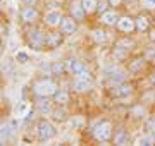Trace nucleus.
Instances as JSON below:
<instances>
[{"label":"nucleus","mask_w":155,"mask_h":146,"mask_svg":"<svg viewBox=\"0 0 155 146\" xmlns=\"http://www.w3.org/2000/svg\"><path fill=\"white\" fill-rule=\"evenodd\" d=\"M61 41H62V36H61V34H57V33L48 34V46H57V45H61Z\"/></svg>","instance_id":"obj_18"},{"label":"nucleus","mask_w":155,"mask_h":146,"mask_svg":"<svg viewBox=\"0 0 155 146\" xmlns=\"http://www.w3.org/2000/svg\"><path fill=\"white\" fill-rule=\"evenodd\" d=\"M67 101H69V95H67L66 91H57L55 93V103L64 105V103H67Z\"/></svg>","instance_id":"obj_16"},{"label":"nucleus","mask_w":155,"mask_h":146,"mask_svg":"<svg viewBox=\"0 0 155 146\" xmlns=\"http://www.w3.org/2000/svg\"><path fill=\"white\" fill-rule=\"evenodd\" d=\"M117 28L121 29L122 33H131V31L136 28V19H131L129 16L121 17L119 23H117Z\"/></svg>","instance_id":"obj_5"},{"label":"nucleus","mask_w":155,"mask_h":146,"mask_svg":"<svg viewBox=\"0 0 155 146\" xmlns=\"http://www.w3.org/2000/svg\"><path fill=\"white\" fill-rule=\"evenodd\" d=\"M9 71H11V60H5L4 62V72L9 74Z\"/></svg>","instance_id":"obj_29"},{"label":"nucleus","mask_w":155,"mask_h":146,"mask_svg":"<svg viewBox=\"0 0 155 146\" xmlns=\"http://www.w3.org/2000/svg\"><path fill=\"white\" fill-rule=\"evenodd\" d=\"M61 28H62V33H66V34H72V33H76L78 24H76V21H74V17L69 16V17H62Z\"/></svg>","instance_id":"obj_7"},{"label":"nucleus","mask_w":155,"mask_h":146,"mask_svg":"<svg viewBox=\"0 0 155 146\" xmlns=\"http://www.w3.org/2000/svg\"><path fill=\"white\" fill-rule=\"evenodd\" d=\"M102 21L105 24H109V26H112V24L119 23V17H117V14L114 11H109V12H104L102 14Z\"/></svg>","instance_id":"obj_11"},{"label":"nucleus","mask_w":155,"mask_h":146,"mask_svg":"<svg viewBox=\"0 0 155 146\" xmlns=\"http://www.w3.org/2000/svg\"><path fill=\"white\" fill-rule=\"evenodd\" d=\"M35 93L38 96H52L57 93V84L50 79H43V81H38L35 84Z\"/></svg>","instance_id":"obj_1"},{"label":"nucleus","mask_w":155,"mask_h":146,"mask_svg":"<svg viewBox=\"0 0 155 146\" xmlns=\"http://www.w3.org/2000/svg\"><path fill=\"white\" fill-rule=\"evenodd\" d=\"M143 67V62L141 60H134V64H131V71H138Z\"/></svg>","instance_id":"obj_25"},{"label":"nucleus","mask_w":155,"mask_h":146,"mask_svg":"<svg viewBox=\"0 0 155 146\" xmlns=\"http://www.w3.org/2000/svg\"><path fill=\"white\" fill-rule=\"evenodd\" d=\"M152 79H153V81H155V74H153V76H152Z\"/></svg>","instance_id":"obj_35"},{"label":"nucleus","mask_w":155,"mask_h":146,"mask_svg":"<svg viewBox=\"0 0 155 146\" xmlns=\"http://www.w3.org/2000/svg\"><path fill=\"white\" fill-rule=\"evenodd\" d=\"M136 28H138V31H145V29L148 28V21H147L143 16H140L138 19H136Z\"/></svg>","instance_id":"obj_20"},{"label":"nucleus","mask_w":155,"mask_h":146,"mask_svg":"<svg viewBox=\"0 0 155 146\" xmlns=\"http://www.w3.org/2000/svg\"><path fill=\"white\" fill-rule=\"evenodd\" d=\"M45 21H47V24H48V26H52V28L59 26V24L62 23L61 12H59V11H50V12H47V16H45Z\"/></svg>","instance_id":"obj_9"},{"label":"nucleus","mask_w":155,"mask_h":146,"mask_svg":"<svg viewBox=\"0 0 155 146\" xmlns=\"http://www.w3.org/2000/svg\"><path fill=\"white\" fill-rule=\"evenodd\" d=\"M28 113H29V103L21 101V103H19V107L16 108V115H17V117H26Z\"/></svg>","instance_id":"obj_13"},{"label":"nucleus","mask_w":155,"mask_h":146,"mask_svg":"<svg viewBox=\"0 0 155 146\" xmlns=\"http://www.w3.org/2000/svg\"><path fill=\"white\" fill-rule=\"evenodd\" d=\"M143 2V7L147 9H155V0H141Z\"/></svg>","instance_id":"obj_24"},{"label":"nucleus","mask_w":155,"mask_h":146,"mask_svg":"<svg viewBox=\"0 0 155 146\" xmlns=\"http://www.w3.org/2000/svg\"><path fill=\"white\" fill-rule=\"evenodd\" d=\"M91 36H93V40L97 43H105L107 41V36L102 29H93V31H91Z\"/></svg>","instance_id":"obj_14"},{"label":"nucleus","mask_w":155,"mask_h":146,"mask_svg":"<svg viewBox=\"0 0 155 146\" xmlns=\"http://www.w3.org/2000/svg\"><path fill=\"white\" fill-rule=\"evenodd\" d=\"M150 38H152V40H153V41H155V29H153V31H152V34H150Z\"/></svg>","instance_id":"obj_34"},{"label":"nucleus","mask_w":155,"mask_h":146,"mask_svg":"<svg viewBox=\"0 0 155 146\" xmlns=\"http://www.w3.org/2000/svg\"><path fill=\"white\" fill-rule=\"evenodd\" d=\"M129 93H131V86L129 84H121L119 86V91H117L116 95L117 96H127Z\"/></svg>","instance_id":"obj_22"},{"label":"nucleus","mask_w":155,"mask_h":146,"mask_svg":"<svg viewBox=\"0 0 155 146\" xmlns=\"http://www.w3.org/2000/svg\"><path fill=\"white\" fill-rule=\"evenodd\" d=\"M81 124H83V119H81V117L74 119V125H81Z\"/></svg>","instance_id":"obj_31"},{"label":"nucleus","mask_w":155,"mask_h":146,"mask_svg":"<svg viewBox=\"0 0 155 146\" xmlns=\"http://www.w3.org/2000/svg\"><path fill=\"white\" fill-rule=\"evenodd\" d=\"M66 67H67V71H69V72L76 74V76H79L81 72H84L83 62L76 60V59H71V60H67V62H66Z\"/></svg>","instance_id":"obj_8"},{"label":"nucleus","mask_w":155,"mask_h":146,"mask_svg":"<svg viewBox=\"0 0 155 146\" xmlns=\"http://www.w3.org/2000/svg\"><path fill=\"white\" fill-rule=\"evenodd\" d=\"M83 2V7L86 12H93L97 11V7H98V4H97V0H81Z\"/></svg>","instance_id":"obj_17"},{"label":"nucleus","mask_w":155,"mask_h":146,"mask_svg":"<svg viewBox=\"0 0 155 146\" xmlns=\"http://www.w3.org/2000/svg\"><path fill=\"white\" fill-rule=\"evenodd\" d=\"M78 78H81V79H88V81H91V76H90V72L88 71H84V72H81Z\"/></svg>","instance_id":"obj_27"},{"label":"nucleus","mask_w":155,"mask_h":146,"mask_svg":"<svg viewBox=\"0 0 155 146\" xmlns=\"http://www.w3.org/2000/svg\"><path fill=\"white\" fill-rule=\"evenodd\" d=\"M109 2H110V5H114V7H116V5H119V4H121L122 0H109Z\"/></svg>","instance_id":"obj_32"},{"label":"nucleus","mask_w":155,"mask_h":146,"mask_svg":"<svg viewBox=\"0 0 155 146\" xmlns=\"http://www.w3.org/2000/svg\"><path fill=\"white\" fill-rule=\"evenodd\" d=\"M52 71L57 72V74H61L62 71H64V65H62V64H54V65H52Z\"/></svg>","instance_id":"obj_26"},{"label":"nucleus","mask_w":155,"mask_h":146,"mask_svg":"<svg viewBox=\"0 0 155 146\" xmlns=\"http://www.w3.org/2000/svg\"><path fill=\"white\" fill-rule=\"evenodd\" d=\"M74 88H76V91H79V93H84V91L91 90V81L78 78V79H76V83H74Z\"/></svg>","instance_id":"obj_10"},{"label":"nucleus","mask_w":155,"mask_h":146,"mask_svg":"<svg viewBox=\"0 0 155 146\" xmlns=\"http://www.w3.org/2000/svg\"><path fill=\"white\" fill-rule=\"evenodd\" d=\"M36 134L41 141H48L55 136V127L48 120H40L38 125H36Z\"/></svg>","instance_id":"obj_3"},{"label":"nucleus","mask_w":155,"mask_h":146,"mask_svg":"<svg viewBox=\"0 0 155 146\" xmlns=\"http://www.w3.org/2000/svg\"><path fill=\"white\" fill-rule=\"evenodd\" d=\"M28 43L35 50H41L45 45H48V34H45L43 31H31L28 34Z\"/></svg>","instance_id":"obj_2"},{"label":"nucleus","mask_w":155,"mask_h":146,"mask_svg":"<svg viewBox=\"0 0 155 146\" xmlns=\"http://www.w3.org/2000/svg\"><path fill=\"white\" fill-rule=\"evenodd\" d=\"M40 112H43V113H50L52 112V103L50 101H47V100H43V101H40Z\"/></svg>","instance_id":"obj_21"},{"label":"nucleus","mask_w":155,"mask_h":146,"mask_svg":"<svg viewBox=\"0 0 155 146\" xmlns=\"http://www.w3.org/2000/svg\"><path fill=\"white\" fill-rule=\"evenodd\" d=\"M131 45H133L131 40H122V41H119V46H131Z\"/></svg>","instance_id":"obj_28"},{"label":"nucleus","mask_w":155,"mask_h":146,"mask_svg":"<svg viewBox=\"0 0 155 146\" xmlns=\"http://www.w3.org/2000/svg\"><path fill=\"white\" fill-rule=\"evenodd\" d=\"M150 131H152V134L155 136V120H150Z\"/></svg>","instance_id":"obj_30"},{"label":"nucleus","mask_w":155,"mask_h":146,"mask_svg":"<svg viewBox=\"0 0 155 146\" xmlns=\"http://www.w3.org/2000/svg\"><path fill=\"white\" fill-rule=\"evenodd\" d=\"M155 141V136H141V138H138L136 139V144H152Z\"/></svg>","instance_id":"obj_19"},{"label":"nucleus","mask_w":155,"mask_h":146,"mask_svg":"<svg viewBox=\"0 0 155 146\" xmlns=\"http://www.w3.org/2000/svg\"><path fill=\"white\" fill-rule=\"evenodd\" d=\"M95 138L98 141H109L112 138V124L104 120V122H100L97 127H95Z\"/></svg>","instance_id":"obj_4"},{"label":"nucleus","mask_w":155,"mask_h":146,"mask_svg":"<svg viewBox=\"0 0 155 146\" xmlns=\"http://www.w3.org/2000/svg\"><path fill=\"white\" fill-rule=\"evenodd\" d=\"M152 62H153V64H155V57H153V60H152Z\"/></svg>","instance_id":"obj_36"},{"label":"nucleus","mask_w":155,"mask_h":146,"mask_svg":"<svg viewBox=\"0 0 155 146\" xmlns=\"http://www.w3.org/2000/svg\"><path fill=\"white\" fill-rule=\"evenodd\" d=\"M114 143H116V144H126L127 143V132L126 131H117V134L114 136Z\"/></svg>","instance_id":"obj_15"},{"label":"nucleus","mask_w":155,"mask_h":146,"mask_svg":"<svg viewBox=\"0 0 155 146\" xmlns=\"http://www.w3.org/2000/svg\"><path fill=\"white\" fill-rule=\"evenodd\" d=\"M84 7H83V2L81 0H74V4H72V16L76 17V19H81L84 16Z\"/></svg>","instance_id":"obj_12"},{"label":"nucleus","mask_w":155,"mask_h":146,"mask_svg":"<svg viewBox=\"0 0 155 146\" xmlns=\"http://www.w3.org/2000/svg\"><path fill=\"white\" fill-rule=\"evenodd\" d=\"M24 2H26L28 5H33V2H35V0H24Z\"/></svg>","instance_id":"obj_33"},{"label":"nucleus","mask_w":155,"mask_h":146,"mask_svg":"<svg viewBox=\"0 0 155 146\" xmlns=\"http://www.w3.org/2000/svg\"><path fill=\"white\" fill-rule=\"evenodd\" d=\"M21 19L22 23H35L38 19V12H36V9L33 5H26L21 12Z\"/></svg>","instance_id":"obj_6"},{"label":"nucleus","mask_w":155,"mask_h":146,"mask_svg":"<svg viewBox=\"0 0 155 146\" xmlns=\"http://www.w3.org/2000/svg\"><path fill=\"white\" fill-rule=\"evenodd\" d=\"M29 57L28 53H24V52H17L16 53V62H21V64H24V62H28Z\"/></svg>","instance_id":"obj_23"}]
</instances>
